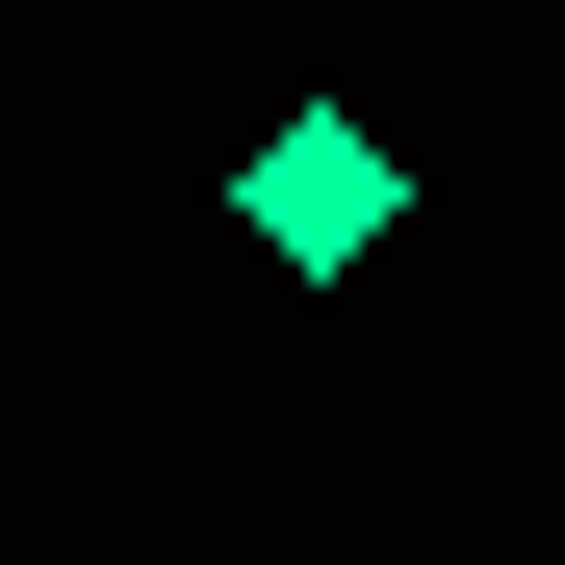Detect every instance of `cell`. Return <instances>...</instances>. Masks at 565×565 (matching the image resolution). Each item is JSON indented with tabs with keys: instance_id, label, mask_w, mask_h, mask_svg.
I'll return each mask as SVG.
<instances>
[{
	"instance_id": "obj_1",
	"label": "cell",
	"mask_w": 565,
	"mask_h": 565,
	"mask_svg": "<svg viewBox=\"0 0 565 565\" xmlns=\"http://www.w3.org/2000/svg\"><path fill=\"white\" fill-rule=\"evenodd\" d=\"M232 232L334 282V257H386V232H412V154H386V129H360V104H282V129L232 154Z\"/></svg>"
}]
</instances>
